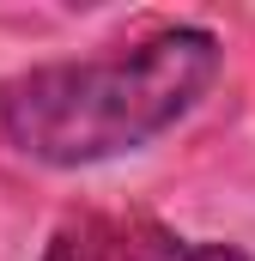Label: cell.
<instances>
[{"label":"cell","mask_w":255,"mask_h":261,"mask_svg":"<svg viewBox=\"0 0 255 261\" xmlns=\"http://www.w3.org/2000/svg\"><path fill=\"white\" fill-rule=\"evenodd\" d=\"M225 49L200 24H170L91 61H49L0 85V134L55 170L140 152L213 91Z\"/></svg>","instance_id":"6da1fadb"},{"label":"cell","mask_w":255,"mask_h":261,"mask_svg":"<svg viewBox=\"0 0 255 261\" xmlns=\"http://www.w3.org/2000/svg\"><path fill=\"white\" fill-rule=\"evenodd\" d=\"M43 261H249L231 243H200L140 213H73L55 225Z\"/></svg>","instance_id":"7a4b0ae2"}]
</instances>
